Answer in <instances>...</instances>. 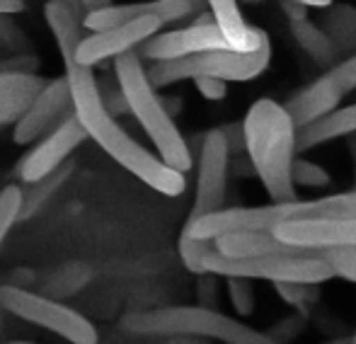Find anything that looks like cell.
<instances>
[{
  "instance_id": "6da1fadb",
  "label": "cell",
  "mask_w": 356,
  "mask_h": 344,
  "mask_svg": "<svg viewBox=\"0 0 356 344\" xmlns=\"http://www.w3.org/2000/svg\"><path fill=\"white\" fill-rule=\"evenodd\" d=\"M66 66V81L73 92V112L88 138H92L112 161H117L127 172L138 177L143 184L155 189L165 197H179L187 189V179L182 172L172 170L160 161V156L143 148L131 133L124 131V126L104 109L99 99L97 78L92 76V68H85L75 61V54H61Z\"/></svg>"
},
{
  "instance_id": "7a4b0ae2",
  "label": "cell",
  "mask_w": 356,
  "mask_h": 344,
  "mask_svg": "<svg viewBox=\"0 0 356 344\" xmlns=\"http://www.w3.org/2000/svg\"><path fill=\"white\" fill-rule=\"evenodd\" d=\"M245 148L252 170L274 204L293 202V163L298 158V129L284 104L262 97L245 114Z\"/></svg>"
},
{
  "instance_id": "3957f363",
  "label": "cell",
  "mask_w": 356,
  "mask_h": 344,
  "mask_svg": "<svg viewBox=\"0 0 356 344\" xmlns=\"http://www.w3.org/2000/svg\"><path fill=\"white\" fill-rule=\"evenodd\" d=\"M318 218H356V192L327 194L318 199H293L264 206H225L199 221H187L182 231L204 243H213L228 233L238 231H267L274 233L279 226Z\"/></svg>"
},
{
  "instance_id": "277c9868",
  "label": "cell",
  "mask_w": 356,
  "mask_h": 344,
  "mask_svg": "<svg viewBox=\"0 0 356 344\" xmlns=\"http://www.w3.org/2000/svg\"><path fill=\"white\" fill-rule=\"evenodd\" d=\"M114 76L129 99V109L143 126L145 136L158 151L160 161L177 172L192 170V151L179 133L175 117L163 104V97L155 92L145 76V66L136 51L124 54L114 61Z\"/></svg>"
},
{
  "instance_id": "5b68a950",
  "label": "cell",
  "mask_w": 356,
  "mask_h": 344,
  "mask_svg": "<svg viewBox=\"0 0 356 344\" xmlns=\"http://www.w3.org/2000/svg\"><path fill=\"white\" fill-rule=\"evenodd\" d=\"M124 330L134 335L158 337H199L223 344H282L277 337L250 327L220 311L202 306H168L155 311H138L124 318Z\"/></svg>"
},
{
  "instance_id": "8992f818",
  "label": "cell",
  "mask_w": 356,
  "mask_h": 344,
  "mask_svg": "<svg viewBox=\"0 0 356 344\" xmlns=\"http://www.w3.org/2000/svg\"><path fill=\"white\" fill-rule=\"evenodd\" d=\"M272 61V47L269 37L257 51L240 54V51H207L197 56L177 58V61H160L150 63L145 68L150 85L168 88L179 81H197V78H218L223 83H245L254 81L267 71Z\"/></svg>"
},
{
  "instance_id": "52a82bcc",
  "label": "cell",
  "mask_w": 356,
  "mask_h": 344,
  "mask_svg": "<svg viewBox=\"0 0 356 344\" xmlns=\"http://www.w3.org/2000/svg\"><path fill=\"white\" fill-rule=\"evenodd\" d=\"M207 274H216L220 279L240 277L250 281H272L277 284H300V286H320L334 277L320 255H269L252 259H235L220 255L216 247L209 250L204 259Z\"/></svg>"
},
{
  "instance_id": "ba28073f",
  "label": "cell",
  "mask_w": 356,
  "mask_h": 344,
  "mask_svg": "<svg viewBox=\"0 0 356 344\" xmlns=\"http://www.w3.org/2000/svg\"><path fill=\"white\" fill-rule=\"evenodd\" d=\"M0 308L29 325L54 332L71 344H99L97 327L83 313H78L66 303H58L56 298L27 291L15 284H3L0 286Z\"/></svg>"
},
{
  "instance_id": "9c48e42d",
  "label": "cell",
  "mask_w": 356,
  "mask_h": 344,
  "mask_svg": "<svg viewBox=\"0 0 356 344\" xmlns=\"http://www.w3.org/2000/svg\"><path fill=\"white\" fill-rule=\"evenodd\" d=\"M230 158L233 153H230V146L220 129H211L204 133L202 148H199L197 192H194V204L187 221H199V218L225 208Z\"/></svg>"
},
{
  "instance_id": "30bf717a",
  "label": "cell",
  "mask_w": 356,
  "mask_h": 344,
  "mask_svg": "<svg viewBox=\"0 0 356 344\" xmlns=\"http://www.w3.org/2000/svg\"><path fill=\"white\" fill-rule=\"evenodd\" d=\"M230 49L233 47L223 37L218 24H189V27L182 29H170V32L155 34L136 54L141 56V61L145 58L150 63H160L197 56V54L207 51H230Z\"/></svg>"
},
{
  "instance_id": "8fae6325",
  "label": "cell",
  "mask_w": 356,
  "mask_h": 344,
  "mask_svg": "<svg viewBox=\"0 0 356 344\" xmlns=\"http://www.w3.org/2000/svg\"><path fill=\"white\" fill-rule=\"evenodd\" d=\"M165 24L158 17H141L134 19V22L124 24L117 29H107V32H95L88 34L85 42L80 44L78 54H75V61L85 68H95L104 61H117L124 54L138 51L148 39H153L155 34H160Z\"/></svg>"
},
{
  "instance_id": "7c38bea8",
  "label": "cell",
  "mask_w": 356,
  "mask_h": 344,
  "mask_svg": "<svg viewBox=\"0 0 356 344\" xmlns=\"http://www.w3.org/2000/svg\"><path fill=\"white\" fill-rule=\"evenodd\" d=\"M73 114V92L66 76L54 78L37 97V102L29 107V112L19 119L17 126H13V141L17 146H29L34 141L39 143Z\"/></svg>"
},
{
  "instance_id": "4fadbf2b",
  "label": "cell",
  "mask_w": 356,
  "mask_h": 344,
  "mask_svg": "<svg viewBox=\"0 0 356 344\" xmlns=\"http://www.w3.org/2000/svg\"><path fill=\"white\" fill-rule=\"evenodd\" d=\"M279 243L308 255L356 247V218H318V221L286 223L274 231Z\"/></svg>"
},
{
  "instance_id": "5bb4252c",
  "label": "cell",
  "mask_w": 356,
  "mask_h": 344,
  "mask_svg": "<svg viewBox=\"0 0 356 344\" xmlns=\"http://www.w3.org/2000/svg\"><path fill=\"white\" fill-rule=\"evenodd\" d=\"M83 141H88V131L83 129V124L78 122V117H68L58 129H54L49 136H44L27 156L19 161L17 174L24 184H34L39 179L49 177L66 165L68 156L80 146Z\"/></svg>"
},
{
  "instance_id": "9a60e30c",
  "label": "cell",
  "mask_w": 356,
  "mask_h": 344,
  "mask_svg": "<svg viewBox=\"0 0 356 344\" xmlns=\"http://www.w3.org/2000/svg\"><path fill=\"white\" fill-rule=\"evenodd\" d=\"M49 85L47 78L27 71L0 73V129L17 126L37 97Z\"/></svg>"
},
{
  "instance_id": "2e32d148",
  "label": "cell",
  "mask_w": 356,
  "mask_h": 344,
  "mask_svg": "<svg viewBox=\"0 0 356 344\" xmlns=\"http://www.w3.org/2000/svg\"><path fill=\"white\" fill-rule=\"evenodd\" d=\"M344 92L339 90V85L334 81H330V76L315 78L313 83H308L303 90H298L296 95H291L284 102L289 117L293 119L296 129H303L308 124L323 119L325 114L334 112L342 102Z\"/></svg>"
},
{
  "instance_id": "e0dca14e",
  "label": "cell",
  "mask_w": 356,
  "mask_h": 344,
  "mask_svg": "<svg viewBox=\"0 0 356 344\" xmlns=\"http://www.w3.org/2000/svg\"><path fill=\"white\" fill-rule=\"evenodd\" d=\"M216 24L228 39V44L240 54H252L267 42V34L262 29H254L245 22L243 13L238 8V0H207Z\"/></svg>"
},
{
  "instance_id": "ac0fdd59",
  "label": "cell",
  "mask_w": 356,
  "mask_h": 344,
  "mask_svg": "<svg viewBox=\"0 0 356 344\" xmlns=\"http://www.w3.org/2000/svg\"><path fill=\"white\" fill-rule=\"evenodd\" d=\"M213 247L225 257L235 259H252V257H269V255H308V252L286 247L277 240L274 233L267 231H238L213 240Z\"/></svg>"
},
{
  "instance_id": "d6986e66",
  "label": "cell",
  "mask_w": 356,
  "mask_h": 344,
  "mask_svg": "<svg viewBox=\"0 0 356 344\" xmlns=\"http://www.w3.org/2000/svg\"><path fill=\"white\" fill-rule=\"evenodd\" d=\"M352 133H356V104H347V107H337L318 122L298 129V146L296 148L300 156V153H308L323 143L334 141V138H349Z\"/></svg>"
},
{
  "instance_id": "ffe728a7",
  "label": "cell",
  "mask_w": 356,
  "mask_h": 344,
  "mask_svg": "<svg viewBox=\"0 0 356 344\" xmlns=\"http://www.w3.org/2000/svg\"><path fill=\"white\" fill-rule=\"evenodd\" d=\"M44 19L51 29L56 47L61 54H78L80 44L85 42V13L63 0H49L44 5Z\"/></svg>"
},
{
  "instance_id": "44dd1931",
  "label": "cell",
  "mask_w": 356,
  "mask_h": 344,
  "mask_svg": "<svg viewBox=\"0 0 356 344\" xmlns=\"http://www.w3.org/2000/svg\"><path fill=\"white\" fill-rule=\"evenodd\" d=\"M291 37L293 42L303 49V54L320 68H337L344 61V56L339 54V49L334 47V42L318 27V22H310V19H300V22H291Z\"/></svg>"
},
{
  "instance_id": "7402d4cb",
  "label": "cell",
  "mask_w": 356,
  "mask_h": 344,
  "mask_svg": "<svg viewBox=\"0 0 356 344\" xmlns=\"http://www.w3.org/2000/svg\"><path fill=\"white\" fill-rule=\"evenodd\" d=\"M318 27L327 34L339 49V54L347 58L356 56V8L349 3H332L320 13Z\"/></svg>"
},
{
  "instance_id": "603a6c76",
  "label": "cell",
  "mask_w": 356,
  "mask_h": 344,
  "mask_svg": "<svg viewBox=\"0 0 356 344\" xmlns=\"http://www.w3.org/2000/svg\"><path fill=\"white\" fill-rule=\"evenodd\" d=\"M71 172H73V165H63V167H58L54 174H49V177L39 179V182L29 184L27 189H22V194H24L22 221L32 218L37 211H42V208L49 204V199L61 189V184H66V179L71 177Z\"/></svg>"
},
{
  "instance_id": "cb8c5ba5",
  "label": "cell",
  "mask_w": 356,
  "mask_h": 344,
  "mask_svg": "<svg viewBox=\"0 0 356 344\" xmlns=\"http://www.w3.org/2000/svg\"><path fill=\"white\" fill-rule=\"evenodd\" d=\"M22 206H24L22 187L8 184V187L0 189V247H3L5 238L15 228V223L22 221Z\"/></svg>"
},
{
  "instance_id": "d4e9b609",
  "label": "cell",
  "mask_w": 356,
  "mask_h": 344,
  "mask_svg": "<svg viewBox=\"0 0 356 344\" xmlns=\"http://www.w3.org/2000/svg\"><path fill=\"white\" fill-rule=\"evenodd\" d=\"M213 247V243H204V240H197V238L187 236V233H179V240H177V250H179V259H182V264L189 269L192 274H197V277H202V274H207V269H204V259H207L209 250Z\"/></svg>"
},
{
  "instance_id": "484cf974",
  "label": "cell",
  "mask_w": 356,
  "mask_h": 344,
  "mask_svg": "<svg viewBox=\"0 0 356 344\" xmlns=\"http://www.w3.org/2000/svg\"><path fill=\"white\" fill-rule=\"evenodd\" d=\"M225 288H228V301L233 306V311L240 318H250L254 313V284L250 279H240V277H230L225 279Z\"/></svg>"
},
{
  "instance_id": "4316f807",
  "label": "cell",
  "mask_w": 356,
  "mask_h": 344,
  "mask_svg": "<svg viewBox=\"0 0 356 344\" xmlns=\"http://www.w3.org/2000/svg\"><path fill=\"white\" fill-rule=\"evenodd\" d=\"M332 182L330 172L323 165L313 161H305L303 156L296 158L293 163V184L296 187H308V189H325Z\"/></svg>"
},
{
  "instance_id": "83f0119b",
  "label": "cell",
  "mask_w": 356,
  "mask_h": 344,
  "mask_svg": "<svg viewBox=\"0 0 356 344\" xmlns=\"http://www.w3.org/2000/svg\"><path fill=\"white\" fill-rule=\"evenodd\" d=\"M0 47L13 51V56L29 54V37L8 13H0Z\"/></svg>"
},
{
  "instance_id": "f1b7e54d",
  "label": "cell",
  "mask_w": 356,
  "mask_h": 344,
  "mask_svg": "<svg viewBox=\"0 0 356 344\" xmlns=\"http://www.w3.org/2000/svg\"><path fill=\"white\" fill-rule=\"evenodd\" d=\"M97 90H99V99H102L104 109H107L114 119L131 112V109H129V99H127V95H124L122 85H119L117 76H114V81L112 78L97 81Z\"/></svg>"
},
{
  "instance_id": "f546056e",
  "label": "cell",
  "mask_w": 356,
  "mask_h": 344,
  "mask_svg": "<svg viewBox=\"0 0 356 344\" xmlns=\"http://www.w3.org/2000/svg\"><path fill=\"white\" fill-rule=\"evenodd\" d=\"M332 269L334 277L344 279L349 284H356V247H342V250H330L320 255Z\"/></svg>"
},
{
  "instance_id": "4dcf8cb0",
  "label": "cell",
  "mask_w": 356,
  "mask_h": 344,
  "mask_svg": "<svg viewBox=\"0 0 356 344\" xmlns=\"http://www.w3.org/2000/svg\"><path fill=\"white\" fill-rule=\"evenodd\" d=\"M220 277L216 274H202L197 279V301L202 308H211V311H218V298H220V284H218Z\"/></svg>"
},
{
  "instance_id": "1f68e13d",
  "label": "cell",
  "mask_w": 356,
  "mask_h": 344,
  "mask_svg": "<svg viewBox=\"0 0 356 344\" xmlns=\"http://www.w3.org/2000/svg\"><path fill=\"white\" fill-rule=\"evenodd\" d=\"M277 293L289 306H300V303H313V291L318 286H300V284H277Z\"/></svg>"
},
{
  "instance_id": "d6a6232c",
  "label": "cell",
  "mask_w": 356,
  "mask_h": 344,
  "mask_svg": "<svg viewBox=\"0 0 356 344\" xmlns=\"http://www.w3.org/2000/svg\"><path fill=\"white\" fill-rule=\"evenodd\" d=\"M327 76H330V81L337 83L344 95H347L349 90H356V56L347 58V61H342L337 68L327 71Z\"/></svg>"
},
{
  "instance_id": "836d02e7",
  "label": "cell",
  "mask_w": 356,
  "mask_h": 344,
  "mask_svg": "<svg viewBox=\"0 0 356 344\" xmlns=\"http://www.w3.org/2000/svg\"><path fill=\"white\" fill-rule=\"evenodd\" d=\"M194 85H197L199 95L207 97L209 102H218V99H223L228 95V85L223 81H218V78H197Z\"/></svg>"
},
{
  "instance_id": "e575fe53",
  "label": "cell",
  "mask_w": 356,
  "mask_h": 344,
  "mask_svg": "<svg viewBox=\"0 0 356 344\" xmlns=\"http://www.w3.org/2000/svg\"><path fill=\"white\" fill-rule=\"evenodd\" d=\"M39 66V58L34 54H22V56H10L0 61V73L5 71H27L34 73V68Z\"/></svg>"
},
{
  "instance_id": "d590c367",
  "label": "cell",
  "mask_w": 356,
  "mask_h": 344,
  "mask_svg": "<svg viewBox=\"0 0 356 344\" xmlns=\"http://www.w3.org/2000/svg\"><path fill=\"white\" fill-rule=\"evenodd\" d=\"M220 131H223V136H225V141H228L230 153H233V156L248 151V148H245V129H243V124H225V126H220Z\"/></svg>"
},
{
  "instance_id": "8d00e7d4",
  "label": "cell",
  "mask_w": 356,
  "mask_h": 344,
  "mask_svg": "<svg viewBox=\"0 0 356 344\" xmlns=\"http://www.w3.org/2000/svg\"><path fill=\"white\" fill-rule=\"evenodd\" d=\"M282 10H284L286 17H289V24L300 22V19H308V8L296 3V0H282Z\"/></svg>"
},
{
  "instance_id": "74e56055",
  "label": "cell",
  "mask_w": 356,
  "mask_h": 344,
  "mask_svg": "<svg viewBox=\"0 0 356 344\" xmlns=\"http://www.w3.org/2000/svg\"><path fill=\"white\" fill-rule=\"evenodd\" d=\"M24 10V0H0V13L17 15Z\"/></svg>"
},
{
  "instance_id": "f35d334b",
  "label": "cell",
  "mask_w": 356,
  "mask_h": 344,
  "mask_svg": "<svg viewBox=\"0 0 356 344\" xmlns=\"http://www.w3.org/2000/svg\"><path fill=\"white\" fill-rule=\"evenodd\" d=\"M80 8H83V13H95V10H102L107 8V5H112V0H78Z\"/></svg>"
},
{
  "instance_id": "ab89813d",
  "label": "cell",
  "mask_w": 356,
  "mask_h": 344,
  "mask_svg": "<svg viewBox=\"0 0 356 344\" xmlns=\"http://www.w3.org/2000/svg\"><path fill=\"white\" fill-rule=\"evenodd\" d=\"M347 153L352 158V172H354V192H356V133L347 138Z\"/></svg>"
},
{
  "instance_id": "60d3db41",
  "label": "cell",
  "mask_w": 356,
  "mask_h": 344,
  "mask_svg": "<svg viewBox=\"0 0 356 344\" xmlns=\"http://www.w3.org/2000/svg\"><path fill=\"white\" fill-rule=\"evenodd\" d=\"M165 344H209V340H199V337H170Z\"/></svg>"
},
{
  "instance_id": "b9f144b4",
  "label": "cell",
  "mask_w": 356,
  "mask_h": 344,
  "mask_svg": "<svg viewBox=\"0 0 356 344\" xmlns=\"http://www.w3.org/2000/svg\"><path fill=\"white\" fill-rule=\"evenodd\" d=\"M296 3L305 5V8H320V10H325V8H330V5H332V0H296Z\"/></svg>"
},
{
  "instance_id": "7bdbcfd3",
  "label": "cell",
  "mask_w": 356,
  "mask_h": 344,
  "mask_svg": "<svg viewBox=\"0 0 356 344\" xmlns=\"http://www.w3.org/2000/svg\"><path fill=\"white\" fill-rule=\"evenodd\" d=\"M163 104L168 107V112L172 114V117L179 112V99L177 97H163Z\"/></svg>"
},
{
  "instance_id": "ee69618b",
  "label": "cell",
  "mask_w": 356,
  "mask_h": 344,
  "mask_svg": "<svg viewBox=\"0 0 356 344\" xmlns=\"http://www.w3.org/2000/svg\"><path fill=\"white\" fill-rule=\"evenodd\" d=\"M5 344H37V342H27V340H13V342H5Z\"/></svg>"
},
{
  "instance_id": "f6af8a7d",
  "label": "cell",
  "mask_w": 356,
  "mask_h": 344,
  "mask_svg": "<svg viewBox=\"0 0 356 344\" xmlns=\"http://www.w3.org/2000/svg\"><path fill=\"white\" fill-rule=\"evenodd\" d=\"M347 344H356V330H354V335H352V337H349V340H347Z\"/></svg>"
},
{
  "instance_id": "bcb514c9",
  "label": "cell",
  "mask_w": 356,
  "mask_h": 344,
  "mask_svg": "<svg viewBox=\"0 0 356 344\" xmlns=\"http://www.w3.org/2000/svg\"><path fill=\"white\" fill-rule=\"evenodd\" d=\"M243 3H259V0H243Z\"/></svg>"
}]
</instances>
